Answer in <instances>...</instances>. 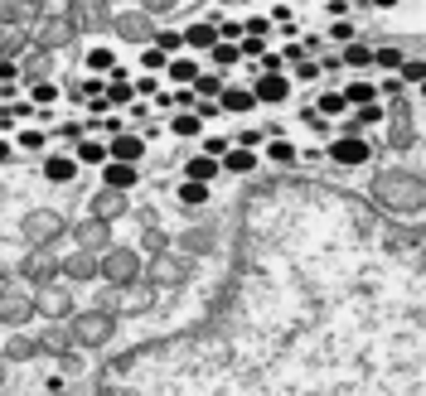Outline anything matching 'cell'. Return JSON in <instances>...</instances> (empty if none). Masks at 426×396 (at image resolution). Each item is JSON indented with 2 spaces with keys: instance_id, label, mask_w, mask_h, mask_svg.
I'll use <instances>...</instances> for the list:
<instances>
[{
  "instance_id": "cell-1",
  "label": "cell",
  "mask_w": 426,
  "mask_h": 396,
  "mask_svg": "<svg viewBox=\"0 0 426 396\" xmlns=\"http://www.w3.org/2000/svg\"><path fill=\"white\" fill-rule=\"evenodd\" d=\"M329 160H334V165H344V170H363V165L373 160V150H368V140H363V135H339V140L329 145Z\"/></svg>"
},
{
  "instance_id": "cell-2",
  "label": "cell",
  "mask_w": 426,
  "mask_h": 396,
  "mask_svg": "<svg viewBox=\"0 0 426 396\" xmlns=\"http://www.w3.org/2000/svg\"><path fill=\"white\" fill-rule=\"evenodd\" d=\"M141 155H145V135H136V131H116V135L106 140V160L141 165Z\"/></svg>"
},
{
  "instance_id": "cell-3",
  "label": "cell",
  "mask_w": 426,
  "mask_h": 396,
  "mask_svg": "<svg viewBox=\"0 0 426 396\" xmlns=\"http://www.w3.org/2000/svg\"><path fill=\"white\" fill-rule=\"evenodd\" d=\"M247 92H252L257 101H271V106H281V101L291 97V78H286V73H262V78L247 88Z\"/></svg>"
},
{
  "instance_id": "cell-4",
  "label": "cell",
  "mask_w": 426,
  "mask_h": 396,
  "mask_svg": "<svg viewBox=\"0 0 426 396\" xmlns=\"http://www.w3.org/2000/svg\"><path fill=\"white\" fill-rule=\"evenodd\" d=\"M136 179H141V170H136V165H121V160H106V165H102V184L111 189V194L136 189Z\"/></svg>"
},
{
  "instance_id": "cell-5",
  "label": "cell",
  "mask_w": 426,
  "mask_h": 396,
  "mask_svg": "<svg viewBox=\"0 0 426 396\" xmlns=\"http://www.w3.org/2000/svg\"><path fill=\"white\" fill-rule=\"evenodd\" d=\"M73 174H78V160H73V155H49V160H44V179H49V184H68Z\"/></svg>"
},
{
  "instance_id": "cell-6",
  "label": "cell",
  "mask_w": 426,
  "mask_h": 396,
  "mask_svg": "<svg viewBox=\"0 0 426 396\" xmlns=\"http://www.w3.org/2000/svg\"><path fill=\"white\" fill-rule=\"evenodd\" d=\"M180 39H184V44H189V49H204V53H209L213 44H218V29H213L209 19H194V24H189V29H184V34H180Z\"/></svg>"
},
{
  "instance_id": "cell-7",
  "label": "cell",
  "mask_w": 426,
  "mask_h": 396,
  "mask_svg": "<svg viewBox=\"0 0 426 396\" xmlns=\"http://www.w3.org/2000/svg\"><path fill=\"white\" fill-rule=\"evenodd\" d=\"M218 106H223V111H232V116H242V111H252V106H257V97H252L247 88H223V92H218Z\"/></svg>"
},
{
  "instance_id": "cell-8",
  "label": "cell",
  "mask_w": 426,
  "mask_h": 396,
  "mask_svg": "<svg viewBox=\"0 0 426 396\" xmlns=\"http://www.w3.org/2000/svg\"><path fill=\"white\" fill-rule=\"evenodd\" d=\"M184 174H189V184H213L223 170H218V160H209V155H194V160L184 165Z\"/></svg>"
},
{
  "instance_id": "cell-9",
  "label": "cell",
  "mask_w": 426,
  "mask_h": 396,
  "mask_svg": "<svg viewBox=\"0 0 426 396\" xmlns=\"http://www.w3.org/2000/svg\"><path fill=\"white\" fill-rule=\"evenodd\" d=\"M170 131H175L180 140H194V135H204V121H199L194 111H175V116H170Z\"/></svg>"
},
{
  "instance_id": "cell-10",
  "label": "cell",
  "mask_w": 426,
  "mask_h": 396,
  "mask_svg": "<svg viewBox=\"0 0 426 396\" xmlns=\"http://www.w3.org/2000/svg\"><path fill=\"white\" fill-rule=\"evenodd\" d=\"M218 170H228V174H247V170H257V155H252V150H237V145H232V150L218 160Z\"/></svg>"
},
{
  "instance_id": "cell-11",
  "label": "cell",
  "mask_w": 426,
  "mask_h": 396,
  "mask_svg": "<svg viewBox=\"0 0 426 396\" xmlns=\"http://www.w3.org/2000/svg\"><path fill=\"white\" fill-rule=\"evenodd\" d=\"M339 92H344L349 106H368V101H378V88H373L368 78H354V83H349V88H339Z\"/></svg>"
},
{
  "instance_id": "cell-12",
  "label": "cell",
  "mask_w": 426,
  "mask_h": 396,
  "mask_svg": "<svg viewBox=\"0 0 426 396\" xmlns=\"http://www.w3.org/2000/svg\"><path fill=\"white\" fill-rule=\"evenodd\" d=\"M339 63H349V68H358V73H363V68H373V49H368L363 39H354V44L344 49V58H339Z\"/></svg>"
},
{
  "instance_id": "cell-13",
  "label": "cell",
  "mask_w": 426,
  "mask_h": 396,
  "mask_svg": "<svg viewBox=\"0 0 426 396\" xmlns=\"http://www.w3.org/2000/svg\"><path fill=\"white\" fill-rule=\"evenodd\" d=\"M349 111V101H344V92L334 88V92H320V106H315V116H324V121H334V116H344Z\"/></svg>"
},
{
  "instance_id": "cell-14",
  "label": "cell",
  "mask_w": 426,
  "mask_h": 396,
  "mask_svg": "<svg viewBox=\"0 0 426 396\" xmlns=\"http://www.w3.org/2000/svg\"><path fill=\"white\" fill-rule=\"evenodd\" d=\"M73 160H78V165H106V145L88 135V140H78V155H73Z\"/></svg>"
},
{
  "instance_id": "cell-15",
  "label": "cell",
  "mask_w": 426,
  "mask_h": 396,
  "mask_svg": "<svg viewBox=\"0 0 426 396\" xmlns=\"http://www.w3.org/2000/svg\"><path fill=\"white\" fill-rule=\"evenodd\" d=\"M194 78H199V63H194V58H170V83L189 88Z\"/></svg>"
},
{
  "instance_id": "cell-16",
  "label": "cell",
  "mask_w": 426,
  "mask_h": 396,
  "mask_svg": "<svg viewBox=\"0 0 426 396\" xmlns=\"http://www.w3.org/2000/svg\"><path fill=\"white\" fill-rule=\"evenodd\" d=\"M209 58H213V68H232V63H237V44L218 39V44L209 49Z\"/></svg>"
},
{
  "instance_id": "cell-17",
  "label": "cell",
  "mask_w": 426,
  "mask_h": 396,
  "mask_svg": "<svg viewBox=\"0 0 426 396\" xmlns=\"http://www.w3.org/2000/svg\"><path fill=\"white\" fill-rule=\"evenodd\" d=\"M189 92H194V97H213V92H223V78H218V73H199V78L189 83Z\"/></svg>"
},
{
  "instance_id": "cell-18",
  "label": "cell",
  "mask_w": 426,
  "mask_h": 396,
  "mask_svg": "<svg viewBox=\"0 0 426 396\" xmlns=\"http://www.w3.org/2000/svg\"><path fill=\"white\" fill-rule=\"evenodd\" d=\"M373 63L388 68V73L397 78V68H402V49H393V44H388V49H373Z\"/></svg>"
},
{
  "instance_id": "cell-19",
  "label": "cell",
  "mask_w": 426,
  "mask_h": 396,
  "mask_svg": "<svg viewBox=\"0 0 426 396\" xmlns=\"http://www.w3.org/2000/svg\"><path fill=\"white\" fill-rule=\"evenodd\" d=\"M111 63H116L111 49H93V53H88V73H93V78H97V73H111Z\"/></svg>"
},
{
  "instance_id": "cell-20",
  "label": "cell",
  "mask_w": 426,
  "mask_h": 396,
  "mask_svg": "<svg viewBox=\"0 0 426 396\" xmlns=\"http://www.w3.org/2000/svg\"><path fill=\"white\" fill-rule=\"evenodd\" d=\"M180 203H184V208H204V203H209V184H184V189H180Z\"/></svg>"
},
{
  "instance_id": "cell-21",
  "label": "cell",
  "mask_w": 426,
  "mask_h": 396,
  "mask_svg": "<svg viewBox=\"0 0 426 396\" xmlns=\"http://www.w3.org/2000/svg\"><path fill=\"white\" fill-rule=\"evenodd\" d=\"M29 101H34V106H54V101H58V88H54V83H34V88H29Z\"/></svg>"
},
{
  "instance_id": "cell-22",
  "label": "cell",
  "mask_w": 426,
  "mask_h": 396,
  "mask_svg": "<svg viewBox=\"0 0 426 396\" xmlns=\"http://www.w3.org/2000/svg\"><path fill=\"white\" fill-rule=\"evenodd\" d=\"M262 53H267V39H252V34L237 39V58H262Z\"/></svg>"
},
{
  "instance_id": "cell-23",
  "label": "cell",
  "mask_w": 426,
  "mask_h": 396,
  "mask_svg": "<svg viewBox=\"0 0 426 396\" xmlns=\"http://www.w3.org/2000/svg\"><path fill=\"white\" fill-rule=\"evenodd\" d=\"M267 160H271V165H291V160H296L291 140H271V145H267Z\"/></svg>"
},
{
  "instance_id": "cell-24",
  "label": "cell",
  "mask_w": 426,
  "mask_h": 396,
  "mask_svg": "<svg viewBox=\"0 0 426 396\" xmlns=\"http://www.w3.org/2000/svg\"><path fill=\"white\" fill-rule=\"evenodd\" d=\"M228 150H232V140H228V135H204V155H209V160H223Z\"/></svg>"
},
{
  "instance_id": "cell-25",
  "label": "cell",
  "mask_w": 426,
  "mask_h": 396,
  "mask_svg": "<svg viewBox=\"0 0 426 396\" xmlns=\"http://www.w3.org/2000/svg\"><path fill=\"white\" fill-rule=\"evenodd\" d=\"M106 106H126V101H131V83H106Z\"/></svg>"
},
{
  "instance_id": "cell-26",
  "label": "cell",
  "mask_w": 426,
  "mask_h": 396,
  "mask_svg": "<svg viewBox=\"0 0 426 396\" xmlns=\"http://www.w3.org/2000/svg\"><path fill=\"white\" fill-rule=\"evenodd\" d=\"M267 29H271L267 15H247V19H242V34H252V39H267Z\"/></svg>"
},
{
  "instance_id": "cell-27",
  "label": "cell",
  "mask_w": 426,
  "mask_h": 396,
  "mask_svg": "<svg viewBox=\"0 0 426 396\" xmlns=\"http://www.w3.org/2000/svg\"><path fill=\"white\" fill-rule=\"evenodd\" d=\"M165 63H170V53H160V49H155V44H150V49H145V53H141V68H145V73H160V68H165Z\"/></svg>"
},
{
  "instance_id": "cell-28",
  "label": "cell",
  "mask_w": 426,
  "mask_h": 396,
  "mask_svg": "<svg viewBox=\"0 0 426 396\" xmlns=\"http://www.w3.org/2000/svg\"><path fill=\"white\" fill-rule=\"evenodd\" d=\"M180 44H184V39H180L175 29H160V34H155V49H160V53H175Z\"/></svg>"
},
{
  "instance_id": "cell-29",
  "label": "cell",
  "mask_w": 426,
  "mask_h": 396,
  "mask_svg": "<svg viewBox=\"0 0 426 396\" xmlns=\"http://www.w3.org/2000/svg\"><path fill=\"white\" fill-rule=\"evenodd\" d=\"M102 92H106V83H102V78H88V83L78 88V101H93V97H102Z\"/></svg>"
},
{
  "instance_id": "cell-30",
  "label": "cell",
  "mask_w": 426,
  "mask_h": 396,
  "mask_svg": "<svg viewBox=\"0 0 426 396\" xmlns=\"http://www.w3.org/2000/svg\"><path fill=\"white\" fill-rule=\"evenodd\" d=\"M262 73H286V53H262Z\"/></svg>"
},
{
  "instance_id": "cell-31",
  "label": "cell",
  "mask_w": 426,
  "mask_h": 396,
  "mask_svg": "<svg viewBox=\"0 0 426 396\" xmlns=\"http://www.w3.org/2000/svg\"><path fill=\"white\" fill-rule=\"evenodd\" d=\"M160 92V83H155V73H145V78H136V92L131 97H155Z\"/></svg>"
},
{
  "instance_id": "cell-32",
  "label": "cell",
  "mask_w": 426,
  "mask_h": 396,
  "mask_svg": "<svg viewBox=\"0 0 426 396\" xmlns=\"http://www.w3.org/2000/svg\"><path fill=\"white\" fill-rule=\"evenodd\" d=\"M19 145H24V150H44L49 135H44V131H19Z\"/></svg>"
},
{
  "instance_id": "cell-33",
  "label": "cell",
  "mask_w": 426,
  "mask_h": 396,
  "mask_svg": "<svg viewBox=\"0 0 426 396\" xmlns=\"http://www.w3.org/2000/svg\"><path fill=\"white\" fill-rule=\"evenodd\" d=\"M397 73H402L407 83H422V63H417V58H402V68H397Z\"/></svg>"
},
{
  "instance_id": "cell-34",
  "label": "cell",
  "mask_w": 426,
  "mask_h": 396,
  "mask_svg": "<svg viewBox=\"0 0 426 396\" xmlns=\"http://www.w3.org/2000/svg\"><path fill=\"white\" fill-rule=\"evenodd\" d=\"M262 135H267V131H237V150H252V145H262Z\"/></svg>"
},
{
  "instance_id": "cell-35",
  "label": "cell",
  "mask_w": 426,
  "mask_h": 396,
  "mask_svg": "<svg viewBox=\"0 0 426 396\" xmlns=\"http://www.w3.org/2000/svg\"><path fill=\"white\" fill-rule=\"evenodd\" d=\"M15 73H19V63H15V58H0V83H5V88L15 83Z\"/></svg>"
},
{
  "instance_id": "cell-36",
  "label": "cell",
  "mask_w": 426,
  "mask_h": 396,
  "mask_svg": "<svg viewBox=\"0 0 426 396\" xmlns=\"http://www.w3.org/2000/svg\"><path fill=\"white\" fill-rule=\"evenodd\" d=\"M334 39H344V44H354V24H349V19H334Z\"/></svg>"
},
{
  "instance_id": "cell-37",
  "label": "cell",
  "mask_w": 426,
  "mask_h": 396,
  "mask_svg": "<svg viewBox=\"0 0 426 396\" xmlns=\"http://www.w3.org/2000/svg\"><path fill=\"white\" fill-rule=\"evenodd\" d=\"M397 92H402V78H388V83L378 88V97H397Z\"/></svg>"
},
{
  "instance_id": "cell-38",
  "label": "cell",
  "mask_w": 426,
  "mask_h": 396,
  "mask_svg": "<svg viewBox=\"0 0 426 396\" xmlns=\"http://www.w3.org/2000/svg\"><path fill=\"white\" fill-rule=\"evenodd\" d=\"M324 10H329L334 19H344V15H349V0H324Z\"/></svg>"
},
{
  "instance_id": "cell-39",
  "label": "cell",
  "mask_w": 426,
  "mask_h": 396,
  "mask_svg": "<svg viewBox=\"0 0 426 396\" xmlns=\"http://www.w3.org/2000/svg\"><path fill=\"white\" fill-rule=\"evenodd\" d=\"M10 155H15V145H10V140H0V165H10Z\"/></svg>"
},
{
  "instance_id": "cell-40",
  "label": "cell",
  "mask_w": 426,
  "mask_h": 396,
  "mask_svg": "<svg viewBox=\"0 0 426 396\" xmlns=\"http://www.w3.org/2000/svg\"><path fill=\"white\" fill-rule=\"evenodd\" d=\"M373 5H378V10H397V0H373Z\"/></svg>"
}]
</instances>
